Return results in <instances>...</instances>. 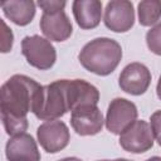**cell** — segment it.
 I'll use <instances>...</instances> for the list:
<instances>
[{"instance_id": "cell-6", "label": "cell", "mask_w": 161, "mask_h": 161, "mask_svg": "<svg viewBox=\"0 0 161 161\" xmlns=\"http://www.w3.org/2000/svg\"><path fill=\"white\" fill-rule=\"evenodd\" d=\"M155 141L153 132L148 122L136 119L119 135V146L131 153H143L152 148Z\"/></svg>"}, {"instance_id": "cell-25", "label": "cell", "mask_w": 161, "mask_h": 161, "mask_svg": "<svg viewBox=\"0 0 161 161\" xmlns=\"http://www.w3.org/2000/svg\"><path fill=\"white\" fill-rule=\"evenodd\" d=\"M98 161H111V160H98Z\"/></svg>"}, {"instance_id": "cell-12", "label": "cell", "mask_w": 161, "mask_h": 161, "mask_svg": "<svg viewBox=\"0 0 161 161\" xmlns=\"http://www.w3.org/2000/svg\"><path fill=\"white\" fill-rule=\"evenodd\" d=\"M8 161H40L42 156L34 137L26 132L11 136L5 145Z\"/></svg>"}, {"instance_id": "cell-24", "label": "cell", "mask_w": 161, "mask_h": 161, "mask_svg": "<svg viewBox=\"0 0 161 161\" xmlns=\"http://www.w3.org/2000/svg\"><path fill=\"white\" fill-rule=\"evenodd\" d=\"M111 161H132V160H128V158H116V160H111Z\"/></svg>"}, {"instance_id": "cell-11", "label": "cell", "mask_w": 161, "mask_h": 161, "mask_svg": "<svg viewBox=\"0 0 161 161\" xmlns=\"http://www.w3.org/2000/svg\"><path fill=\"white\" fill-rule=\"evenodd\" d=\"M43 35L50 42H64L70 38L73 25L64 10L43 13L39 21Z\"/></svg>"}, {"instance_id": "cell-13", "label": "cell", "mask_w": 161, "mask_h": 161, "mask_svg": "<svg viewBox=\"0 0 161 161\" xmlns=\"http://www.w3.org/2000/svg\"><path fill=\"white\" fill-rule=\"evenodd\" d=\"M73 15L78 26L83 30L94 29L102 19V1L99 0H75L72 4Z\"/></svg>"}, {"instance_id": "cell-14", "label": "cell", "mask_w": 161, "mask_h": 161, "mask_svg": "<svg viewBox=\"0 0 161 161\" xmlns=\"http://www.w3.org/2000/svg\"><path fill=\"white\" fill-rule=\"evenodd\" d=\"M68 99L70 112L80 106L97 104L99 91L84 79H68Z\"/></svg>"}, {"instance_id": "cell-15", "label": "cell", "mask_w": 161, "mask_h": 161, "mask_svg": "<svg viewBox=\"0 0 161 161\" xmlns=\"http://www.w3.org/2000/svg\"><path fill=\"white\" fill-rule=\"evenodd\" d=\"M4 15L15 25L25 26L35 16L36 4L31 0H6L0 4Z\"/></svg>"}, {"instance_id": "cell-2", "label": "cell", "mask_w": 161, "mask_h": 161, "mask_svg": "<svg viewBox=\"0 0 161 161\" xmlns=\"http://www.w3.org/2000/svg\"><path fill=\"white\" fill-rule=\"evenodd\" d=\"M122 59V47L112 38L101 36L88 42L78 54V60L88 72L106 77L116 70Z\"/></svg>"}, {"instance_id": "cell-20", "label": "cell", "mask_w": 161, "mask_h": 161, "mask_svg": "<svg viewBox=\"0 0 161 161\" xmlns=\"http://www.w3.org/2000/svg\"><path fill=\"white\" fill-rule=\"evenodd\" d=\"M150 126L153 132L155 140L161 146V109L155 111L150 117Z\"/></svg>"}, {"instance_id": "cell-21", "label": "cell", "mask_w": 161, "mask_h": 161, "mask_svg": "<svg viewBox=\"0 0 161 161\" xmlns=\"http://www.w3.org/2000/svg\"><path fill=\"white\" fill-rule=\"evenodd\" d=\"M156 94H157L158 99L161 101V75L158 77V80H157V86H156Z\"/></svg>"}, {"instance_id": "cell-18", "label": "cell", "mask_w": 161, "mask_h": 161, "mask_svg": "<svg viewBox=\"0 0 161 161\" xmlns=\"http://www.w3.org/2000/svg\"><path fill=\"white\" fill-rule=\"evenodd\" d=\"M1 25H3V31H1V53H9L13 48V43H14V34L11 31V29L6 25V23L4 20H1Z\"/></svg>"}, {"instance_id": "cell-16", "label": "cell", "mask_w": 161, "mask_h": 161, "mask_svg": "<svg viewBox=\"0 0 161 161\" xmlns=\"http://www.w3.org/2000/svg\"><path fill=\"white\" fill-rule=\"evenodd\" d=\"M138 23L142 26H153L161 18V1L160 0H143L137 5Z\"/></svg>"}, {"instance_id": "cell-8", "label": "cell", "mask_w": 161, "mask_h": 161, "mask_svg": "<svg viewBox=\"0 0 161 161\" xmlns=\"http://www.w3.org/2000/svg\"><path fill=\"white\" fill-rule=\"evenodd\" d=\"M107 29L114 33H126L135 24L133 4L128 0H111L107 3L103 15Z\"/></svg>"}, {"instance_id": "cell-19", "label": "cell", "mask_w": 161, "mask_h": 161, "mask_svg": "<svg viewBox=\"0 0 161 161\" xmlns=\"http://www.w3.org/2000/svg\"><path fill=\"white\" fill-rule=\"evenodd\" d=\"M36 5L43 10V13H52L58 10H64L67 3L64 0H40Z\"/></svg>"}, {"instance_id": "cell-1", "label": "cell", "mask_w": 161, "mask_h": 161, "mask_svg": "<svg viewBox=\"0 0 161 161\" xmlns=\"http://www.w3.org/2000/svg\"><path fill=\"white\" fill-rule=\"evenodd\" d=\"M42 88L35 79L24 74H14L1 86V121L10 137L26 131V116L34 111Z\"/></svg>"}, {"instance_id": "cell-17", "label": "cell", "mask_w": 161, "mask_h": 161, "mask_svg": "<svg viewBox=\"0 0 161 161\" xmlns=\"http://www.w3.org/2000/svg\"><path fill=\"white\" fill-rule=\"evenodd\" d=\"M146 44L151 53L161 55V21L146 33Z\"/></svg>"}, {"instance_id": "cell-4", "label": "cell", "mask_w": 161, "mask_h": 161, "mask_svg": "<svg viewBox=\"0 0 161 161\" xmlns=\"http://www.w3.org/2000/svg\"><path fill=\"white\" fill-rule=\"evenodd\" d=\"M21 53L26 62L39 70L50 69L57 60V50L52 42L38 34L23 38Z\"/></svg>"}, {"instance_id": "cell-23", "label": "cell", "mask_w": 161, "mask_h": 161, "mask_svg": "<svg viewBox=\"0 0 161 161\" xmlns=\"http://www.w3.org/2000/svg\"><path fill=\"white\" fill-rule=\"evenodd\" d=\"M146 161H161V157L160 156H152V157L147 158Z\"/></svg>"}, {"instance_id": "cell-3", "label": "cell", "mask_w": 161, "mask_h": 161, "mask_svg": "<svg viewBox=\"0 0 161 161\" xmlns=\"http://www.w3.org/2000/svg\"><path fill=\"white\" fill-rule=\"evenodd\" d=\"M69 108L68 79H58L43 86L33 113L42 121H54L63 117Z\"/></svg>"}, {"instance_id": "cell-5", "label": "cell", "mask_w": 161, "mask_h": 161, "mask_svg": "<svg viewBox=\"0 0 161 161\" xmlns=\"http://www.w3.org/2000/svg\"><path fill=\"white\" fill-rule=\"evenodd\" d=\"M138 116L137 107L133 102L117 97L111 101L107 108L104 125L106 128L113 135H121L127 127H130Z\"/></svg>"}, {"instance_id": "cell-7", "label": "cell", "mask_w": 161, "mask_h": 161, "mask_svg": "<svg viewBox=\"0 0 161 161\" xmlns=\"http://www.w3.org/2000/svg\"><path fill=\"white\" fill-rule=\"evenodd\" d=\"M36 138L44 151L48 153H57L68 146L70 133L68 126L63 121H45L36 128Z\"/></svg>"}, {"instance_id": "cell-22", "label": "cell", "mask_w": 161, "mask_h": 161, "mask_svg": "<svg viewBox=\"0 0 161 161\" xmlns=\"http://www.w3.org/2000/svg\"><path fill=\"white\" fill-rule=\"evenodd\" d=\"M58 161H82V160L78 157H64V158H60Z\"/></svg>"}, {"instance_id": "cell-9", "label": "cell", "mask_w": 161, "mask_h": 161, "mask_svg": "<svg viewBox=\"0 0 161 161\" xmlns=\"http://www.w3.org/2000/svg\"><path fill=\"white\" fill-rule=\"evenodd\" d=\"M104 118L97 104L80 106L70 112V126L80 136H94L103 128Z\"/></svg>"}, {"instance_id": "cell-10", "label": "cell", "mask_w": 161, "mask_h": 161, "mask_svg": "<svg viewBox=\"0 0 161 161\" xmlns=\"http://www.w3.org/2000/svg\"><path fill=\"white\" fill-rule=\"evenodd\" d=\"M151 78V72L145 64L133 62L122 69L118 77V86L128 94L141 96L148 89Z\"/></svg>"}]
</instances>
